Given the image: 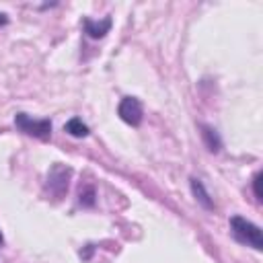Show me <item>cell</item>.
Segmentation results:
<instances>
[{
	"instance_id": "1",
	"label": "cell",
	"mask_w": 263,
	"mask_h": 263,
	"mask_svg": "<svg viewBox=\"0 0 263 263\" xmlns=\"http://www.w3.org/2000/svg\"><path fill=\"white\" fill-rule=\"evenodd\" d=\"M230 232L232 236L247 247H253L255 251L263 249V236H261V228L257 224H253L251 220L242 218V216H232L230 218Z\"/></svg>"
},
{
	"instance_id": "2",
	"label": "cell",
	"mask_w": 263,
	"mask_h": 263,
	"mask_svg": "<svg viewBox=\"0 0 263 263\" xmlns=\"http://www.w3.org/2000/svg\"><path fill=\"white\" fill-rule=\"evenodd\" d=\"M14 125L23 134L33 136L37 140H49L51 138V121L49 119H33L27 113H16L14 115Z\"/></svg>"
},
{
	"instance_id": "3",
	"label": "cell",
	"mask_w": 263,
	"mask_h": 263,
	"mask_svg": "<svg viewBox=\"0 0 263 263\" xmlns=\"http://www.w3.org/2000/svg\"><path fill=\"white\" fill-rule=\"evenodd\" d=\"M70 166H64V164H53L51 171L47 173V187L53 195L62 197L66 191H68V181H70Z\"/></svg>"
},
{
	"instance_id": "4",
	"label": "cell",
	"mask_w": 263,
	"mask_h": 263,
	"mask_svg": "<svg viewBox=\"0 0 263 263\" xmlns=\"http://www.w3.org/2000/svg\"><path fill=\"white\" fill-rule=\"evenodd\" d=\"M117 113L119 117L127 123V125H134L138 127L142 123V103L136 99V97H123L119 101V107H117Z\"/></svg>"
},
{
	"instance_id": "5",
	"label": "cell",
	"mask_w": 263,
	"mask_h": 263,
	"mask_svg": "<svg viewBox=\"0 0 263 263\" xmlns=\"http://www.w3.org/2000/svg\"><path fill=\"white\" fill-rule=\"evenodd\" d=\"M113 21L111 16H105L103 21H92V18H82V27H84V33L90 37V39H101L109 33Z\"/></svg>"
},
{
	"instance_id": "6",
	"label": "cell",
	"mask_w": 263,
	"mask_h": 263,
	"mask_svg": "<svg viewBox=\"0 0 263 263\" xmlns=\"http://www.w3.org/2000/svg\"><path fill=\"white\" fill-rule=\"evenodd\" d=\"M199 129H201V138H203L208 150H210V152H218V150L222 148V140H220V136L216 134V129L210 127V125H203V123L199 125Z\"/></svg>"
},
{
	"instance_id": "7",
	"label": "cell",
	"mask_w": 263,
	"mask_h": 263,
	"mask_svg": "<svg viewBox=\"0 0 263 263\" xmlns=\"http://www.w3.org/2000/svg\"><path fill=\"white\" fill-rule=\"evenodd\" d=\"M64 129H66L70 136H74V138H86V136H88V127H86V123H82L80 117L68 119L66 125H64Z\"/></svg>"
},
{
	"instance_id": "8",
	"label": "cell",
	"mask_w": 263,
	"mask_h": 263,
	"mask_svg": "<svg viewBox=\"0 0 263 263\" xmlns=\"http://www.w3.org/2000/svg\"><path fill=\"white\" fill-rule=\"evenodd\" d=\"M191 191H193V195H195V199L203 205V208H208V210H212L214 208V203H212V199H210V195H208V191L203 189V185H201V181L199 179H191Z\"/></svg>"
},
{
	"instance_id": "9",
	"label": "cell",
	"mask_w": 263,
	"mask_h": 263,
	"mask_svg": "<svg viewBox=\"0 0 263 263\" xmlns=\"http://www.w3.org/2000/svg\"><path fill=\"white\" fill-rule=\"evenodd\" d=\"M80 203H84V205H92L95 203V189L92 187H88L86 191L80 189Z\"/></svg>"
},
{
	"instance_id": "10",
	"label": "cell",
	"mask_w": 263,
	"mask_h": 263,
	"mask_svg": "<svg viewBox=\"0 0 263 263\" xmlns=\"http://www.w3.org/2000/svg\"><path fill=\"white\" fill-rule=\"evenodd\" d=\"M261 177H263V173H257L255 177H253V189H255V197L261 201L263 199V195H261Z\"/></svg>"
},
{
	"instance_id": "11",
	"label": "cell",
	"mask_w": 263,
	"mask_h": 263,
	"mask_svg": "<svg viewBox=\"0 0 263 263\" xmlns=\"http://www.w3.org/2000/svg\"><path fill=\"white\" fill-rule=\"evenodd\" d=\"M6 23H8V18H6V14H2V12H0V25H6Z\"/></svg>"
},
{
	"instance_id": "12",
	"label": "cell",
	"mask_w": 263,
	"mask_h": 263,
	"mask_svg": "<svg viewBox=\"0 0 263 263\" xmlns=\"http://www.w3.org/2000/svg\"><path fill=\"white\" fill-rule=\"evenodd\" d=\"M4 245V236H2V230H0V247Z\"/></svg>"
}]
</instances>
